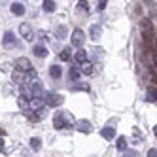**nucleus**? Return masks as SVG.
I'll use <instances>...</instances> for the list:
<instances>
[{"mask_svg": "<svg viewBox=\"0 0 157 157\" xmlns=\"http://www.w3.org/2000/svg\"><path fill=\"white\" fill-rule=\"evenodd\" d=\"M15 44H17V38H15L13 32H10V30L4 32V36H2V46H4V48H13Z\"/></svg>", "mask_w": 157, "mask_h": 157, "instance_id": "nucleus-5", "label": "nucleus"}, {"mask_svg": "<svg viewBox=\"0 0 157 157\" xmlns=\"http://www.w3.org/2000/svg\"><path fill=\"white\" fill-rule=\"evenodd\" d=\"M30 148H32V150H40V148H42V140H40L38 136L30 138Z\"/></svg>", "mask_w": 157, "mask_h": 157, "instance_id": "nucleus-24", "label": "nucleus"}, {"mask_svg": "<svg viewBox=\"0 0 157 157\" xmlns=\"http://www.w3.org/2000/svg\"><path fill=\"white\" fill-rule=\"evenodd\" d=\"M49 76L53 78V80H59V78L63 76V68H61L59 64H51L49 66Z\"/></svg>", "mask_w": 157, "mask_h": 157, "instance_id": "nucleus-13", "label": "nucleus"}, {"mask_svg": "<svg viewBox=\"0 0 157 157\" xmlns=\"http://www.w3.org/2000/svg\"><path fill=\"white\" fill-rule=\"evenodd\" d=\"M17 68H21V70H25L27 74L29 72H32L34 68H32V64H30V61L29 59H25V57H21L19 61H17Z\"/></svg>", "mask_w": 157, "mask_h": 157, "instance_id": "nucleus-11", "label": "nucleus"}, {"mask_svg": "<svg viewBox=\"0 0 157 157\" xmlns=\"http://www.w3.org/2000/svg\"><path fill=\"white\" fill-rule=\"evenodd\" d=\"M76 129L80 131V132H85V134H89L91 132V123H89L87 119H82V121H76Z\"/></svg>", "mask_w": 157, "mask_h": 157, "instance_id": "nucleus-9", "label": "nucleus"}, {"mask_svg": "<svg viewBox=\"0 0 157 157\" xmlns=\"http://www.w3.org/2000/svg\"><path fill=\"white\" fill-rule=\"evenodd\" d=\"M27 117H29V121H32V123H38V121H40V114H27Z\"/></svg>", "mask_w": 157, "mask_h": 157, "instance_id": "nucleus-29", "label": "nucleus"}, {"mask_svg": "<svg viewBox=\"0 0 157 157\" xmlns=\"http://www.w3.org/2000/svg\"><path fill=\"white\" fill-rule=\"evenodd\" d=\"M12 80H13L15 83H19V85H23V83L27 82L25 70H21V68H17V66H15V70H13V74H12Z\"/></svg>", "mask_w": 157, "mask_h": 157, "instance_id": "nucleus-7", "label": "nucleus"}, {"mask_svg": "<svg viewBox=\"0 0 157 157\" xmlns=\"http://www.w3.org/2000/svg\"><path fill=\"white\" fill-rule=\"evenodd\" d=\"M10 10H12L13 15H23L25 13V6L21 4V2H13L12 6H10Z\"/></svg>", "mask_w": 157, "mask_h": 157, "instance_id": "nucleus-14", "label": "nucleus"}, {"mask_svg": "<svg viewBox=\"0 0 157 157\" xmlns=\"http://www.w3.org/2000/svg\"><path fill=\"white\" fill-rule=\"evenodd\" d=\"M32 53H34L36 57L44 59V57H48V48H44V46H34V48H32Z\"/></svg>", "mask_w": 157, "mask_h": 157, "instance_id": "nucleus-17", "label": "nucleus"}, {"mask_svg": "<svg viewBox=\"0 0 157 157\" xmlns=\"http://www.w3.org/2000/svg\"><path fill=\"white\" fill-rule=\"evenodd\" d=\"M82 72H83V74H91V72H93V64L87 63V61L82 63Z\"/></svg>", "mask_w": 157, "mask_h": 157, "instance_id": "nucleus-25", "label": "nucleus"}, {"mask_svg": "<svg viewBox=\"0 0 157 157\" xmlns=\"http://www.w3.org/2000/svg\"><path fill=\"white\" fill-rule=\"evenodd\" d=\"M123 155H127V157H132V155H136V151H134V150H125V153H123Z\"/></svg>", "mask_w": 157, "mask_h": 157, "instance_id": "nucleus-33", "label": "nucleus"}, {"mask_svg": "<svg viewBox=\"0 0 157 157\" xmlns=\"http://www.w3.org/2000/svg\"><path fill=\"white\" fill-rule=\"evenodd\" d=\"M63 102H64V97L59 95V93H48V95H46V104H48L49 108H57V106H61Z\"/></svg>", "mask_w": 157, "mask_h": 157, "instance_id": "nucleus-2", "label": "nucleus"}, {"mask_svg": "<svg viewBox=\"0 0 157 157\" xmlns=\"http://www.w3.org/2000/svg\"><path fill=\"white\" fill-rule=\"evenodd\" d=\"M42 8H44V12H48V13H51V12H55V2H53V0H44V4H42Z\"/></svg>", "mask_w": 157, "mask_h": 157, "instance_id": "nucleus-20", "label": "nucleus"}, {"mask_svg": "<svg viewBox=\"0 0 157 157\" xmlns=\"http://www.w3.org/2000/svg\"><path fill=\"white\" fill-rule=\"evenodd\" d=\"M153 61H155V64H157V46H155V49H153Z\"/></svg>", "mask_w": 157, "mask_h": 157, "instance_id": "nucleus-34", "label": "nucleus"}, {"mask_svg": "<svg viewBox=\"0 0 157 157\" xmlns=\"http://www.w3.org/2000/svg\"><path fill=\"white\" fill-rule=\"evenodd\" d=\"M151 83H155V85H157V74H153V76H151Z\"/></svg>", "mask_w": 157, "mask_h": 157, "instance_id": "nucleus-35", "label": "nucleus"}, {"mask_svg": "<svg viewBox=\"0 0 157 157\" xmlns=\"http://www.w3.org/2000/svg\"><path fill=\"white\" fill-rule=\"evenodd\" d=\"M106 4H108V0H98V6H97V8L100 10V12H102V10L106 8Z\"/></svg>", "mask_w": 157, "mask_h": 157, "instance_id": "nucleus-31", "label": "nucleus"}, {"mask_svg": "<svg viewBox=\"0 0 157 157\" xmlns=\"http://www.w3.org/2000/svg\"><path fill=\"white\" fill-rule=\"evenodd\" d=\"M146 155H148V157H157V150H155V148H151V150H150L148 153H146Z\"/></svg>", "mask_w": 157, "mask_h": 157, "instance_id": "nucleus-32", "label": "nucleus"}, {"mask_svg": "<svg viewBox=\"0 0 157 157\" xmlns=\"http://www.w3.org/2000/svg\"><path fill=\"white\" fill-rule=\"evenodd\" d=\"M59 57H61V61H68L70 59V49H63Z\"/></svg>", "mask_w": 157, "mask_h": 157, "instance_id": "nucleus-28", "label": "nucleus"}, {"mask_svg": "<svg viewBox=\"0 0 157 157\" xmlns=\"http://www.w3.org/2000/svg\"><path fill=\"white\" fill-rule=\"evenodd\" d=\"M89 36H91V40H98L100 38V27L93 25L91 29H89Z\"/></svg>", "mask_w": 157, "mask_h": 157, "instance_id": "nucleus-19", "label": "nucleus"}, {"mask_svg": "<svg viewBox=\"0 0 157 157\" xmlns=\"http://www.w3.org/2000/svg\"><path fill=\"white\" fill-rule=\"evenodd\" d=\"M19 32H21V36H23V40H27V42L32 40V27L29 23H21L19 25Z\"/></svg>", "mask_w": 157, "mask_h": 157, "instance_id": "nucleus-6", "label": "nucleus"}, {"mask_svg": "<svg viewBox=\"0 0 157 157\" xmlns=\"http://www.w3.org/2000/svg\"><path fill=\"white\" fill-rule=\"evenodd\" d=\"M116 146H117V150H119V151H125V150H127V138H125V136H119Z\"/></svg>", "mask_w": 157, "mask_h": 157, "instance_id": "nucleus-23", "label": "nucleus"}, {"mask_svg": "<svg viewBox=\"0 0 157 157\" xmlns=\"http://www.w3.org/2000/svg\"><path fill=\"white\" fill-rule=\"evenodd\" d=\"M146 100H148V102H155L157 100V85L155 83L148 87V91H146Z\"/></svg>", "mask_w": 157, "mask_h": 157, "instance_id": "nucleus-12", "label": "nucleus"}, {"mask_svg": "<svg viewBox=\"0 0 157 157\" xmlns=\"http://www.w3.org/2000/svg\"><path fill=\"white\" fill-rule=\"evenodd\" d=\"M17 104H19V108H21V110H25V112L30 108V102H29V98H27V95H25V93H23V95H19Z\"/></svg>", "mask_w": 157, "mask_h": 157, "instance_id": "nucleus-15", "label": "nucleus"}, {"mask_svg": "<svg viewBox=\"0 0 157 157\" xmlns=\"http://www.w3.org/2000/svg\"><path fill=\"white\" fill-rule=\"evenodd\" d=\"M44 104H46V98H40V97H32V100H30V110H40Z\"/></svg>", "mask_w": 157, "mask_h": 157, "instance_id": "nucleus-16", "label": "nucleus"}, {"mask_svg": "<svg viewBox=\"0 0 157 157\" xmlns=\"http://www.w3.org/2000/svg\"><path fill=\"white\" fill-rule=\"evenodd\" d=\"M153 134H155V138H157V125L153 127Z\"/></svg>", "mask_w": 157, "mask_h": 157, "instance_id": "nucleus-36", "label": "nucleus"}, {"mask_svg": "<svg viewBox=\"0 0 157 157\" xmlns=\"http://www.w3.org/2000/svg\"><path fill=\"white\" fill-rule=\"evenodd\" d=\"M66 34H68V29H66L64 25L57 27V38H59V40H64V38H66Z\"/></svg>", "mask_w": 157, "mask_h": 157, "instance_id": "nucleus-22", "label": "nucleus"}, {"mask_svg": "<svg viewBox=\"0 0 157 157\" xmlns=\"http://www.w3.org/2000/svg\"><path fill=\"white\" fill-rule=\"evenodd\" d=\"M140 27H142V29H153V27H151V21H150V19H146V17L140 19Z\"/></svg>", "mask_w": 157, "mask_h": 157, "instance_id": "nucleus-27", "label": "nucleus"}, {"mask_svg": "<svg viewBox=\"0 0 157 157\" xmlns=\"http://www.w3.org/2000/svg\"><path fill=\"white\" fill-rule=\"evenodd\" d=\"M100 136H102V138H106V140L116 138V127H114V125H108V127H104L102 131H100Z\"/></svg>", "mask_w": 157, "mask_h": 157, "instance_id": "nucleus-10", "label": "nucleus"}, {"mask_svg": "<svg viewBox=\"0 0 157 157\" xmlns=\"http://www.w3.org/2000/svg\"><path fill=\"white\" fill-rule=\"evenodd\" d=\"M42 91H44L42 82H40V80H36V78H32V82H30V93H32V97H38Z\"/></svg>", "mask_w": 157, "mask_h": 157, "instance_id": "nucleus-8", "label": "nucleus"}, {"mask_svg": "<svg viewBox=\"0 0 157 157\" xmlns=\"http://www.w3.org/2000/svg\"><path fill=\"white\" fill-rule=\"evenodd\" d=\"M142 42H144V49L150 51L153 48V29H144L142 32Z\"/></svg>", "mask_w": 157, "mask_h": 157, "instance_id": "nucleus-3", "label": "nucleus"}, {"mask_svg": "<svg viewBox=\"0 0 157 157\" xmlns=\"http://www.w3.org/2000/svg\"><path fill=\"white\" fill-rule=\"evenodd\" d=\"M78 10H82V12H89V4H87V0H80V2H78Z\"/></svg>", "mask_w": 157, "mask_h": 157, "instance_id": "nucleus-26", "label": "nucleus"}, {"mask_svg": "<svg viewBox=\"0 0 157 157\" xmlns=\"http://www.w3.org/2000/svg\"><path fill=\"white\" fill-rule=\"evenodd\" d=\"M68 76H70V80H80L82 70L78 68V66H72V68H70V72H68Z\"/></svg>", "mask_w": 157, "mask_h": 157, "instance_id": "nucleus-21", "label": "nucleus"}, {"mask_svg": "<svg viewBox=\"0 0 157 157\" xmlns=\"http://www.w3.org/2000/svg\"><path fill=\"white\" fill-rule=\"evenodd\" d=\"M132 132H134V136H136L134 140H136V142H140V140H142V132H138V129H136V127L132 129Z\"/></svg>", "mask_w": 157, "mask_h": 157, "instance_id": "nucleus-30", "label": "nucleus"}, {"mask_svg": "<svg viewBox=\"0 0 157 157\" xmlns=\"http://www.w3.org/2000/svg\"><path fill=\"white\" fill-rule=\"evenodd\" d=\"M83 42H85L83 30H82V29H74V30H72V46H74V48H82Z\"/></svg>", "mask_w": 157, "mask_h": 157, "instance_id": "nucleus-4", "label": "nucleus"}, {"mask_svg": "<svg viewBox=\"0 0 157 157\" xmlns=\"http://www.w3.org/2000/svg\"><path fill=\"white\" fill-rule=\"evenodd\" d=\"M70 114H64V112H57L55 114V117H53V127L57 129V131H61V129H64V127H70Z\"/></svg>", "mask_w": 157, "mask_h": 157, "instance_id": "nucleus-1", "label": "nucleus"}, {"mask_svg": "<svg viewBox=\"0 0 157 157\" xmlns=\"http://www.w3.org/2000/svg\"><path fill=\"white\" fill-rule=\"evenodd\" d=\"M74 61H76V63H85V61H87V53L80 48V49L76 51V55H74Z\"/></svg>", "mask_w": 157, "mask_h": 157, "instance_id": "nucleus-18", "label": "nucleus"}]
</instances>
